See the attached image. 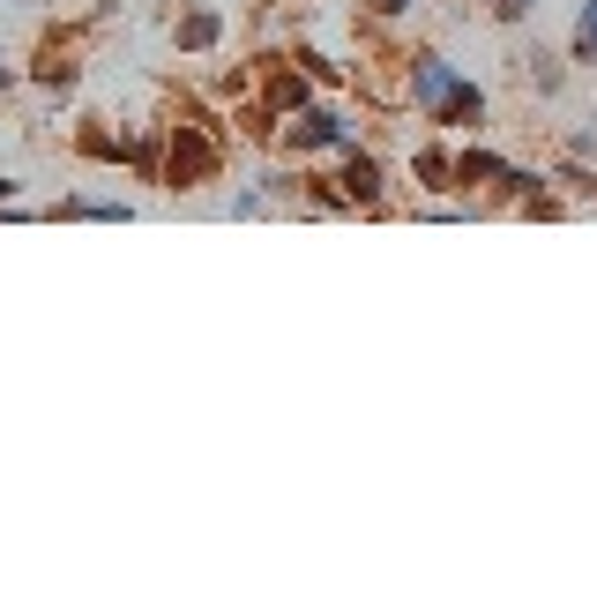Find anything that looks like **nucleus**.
<instances>
[{
	"label": "nucleus",
	"mask_w": 597,
	"mask_h": 597,
	"mask_svg": "<svg viewBox=\"0 0 597 597\" xmlns=\"http://www.w3.org/2000/svg\"><path fill=\"white\" fill-rule=\"evenodd\" d=\"M46 217H98V224H127L135 209H127V202H105V195H60V202L46 209Z\"/></svg>",
	"instance_id": "nucleus-8"
},
{
	"label": "nucleus",
	"mask_w": 597,
	"mask_h": 597,
	"mask_svg": "<svg viewBox=\"0 0 597 597\" xmlns=\"http://www.w3.org/2000/svg\"><path fill=\"white\" fill-rule=\"evenodd\" d=\"M217 173H224V127H209V120H173V127H165L157 187H173V195H195V187H209Z\"/></svg>",
	"instance_id": "nucleus-1"
},
{
	"label": "nucleus",
	"mask_w": 597,
	"mask_h": 597,
	"mask_svg": "<svg viewBox=\"0 0 597 597\" xmlns=\"http://www.w3.org/2000/svg\"><path fill=\"white\" fill-rule=\"evenodd\" d=\"M8 82H16V75H8V68H0V90H8Z\"/></svg>",
	"instance_id": "nucleus-19"
},
{
	"label": "nucleus",
	"mask_w": 597,
	"mask_h": 597,
	"mask_svg": "<svg viewBox=\"0 0 597 597\" xmlns=\"http://www.w3.org/2000/svg\"><path fill=\"white\" fill-rule=\"evenodd\" d=\"M336 195H344V209H389V173H381V157L373 149H336Z\"/></svg>",
	"instance_id": "nucleus-2"
},
{
	"label": "nucleus",
	"mask_w": 597,
	"mask_h": 597,
	"mask_svg": "<svg viewBox=\"0 0 597 597\" xmlns=\"http://www.w3.org/2000/svg\"><path fill=\"white\" fill-rule=\"evenodd\" d=\"M500 179H508V157L500 149H456V187L463 195H493Z\"/></svg>",
	"instance_id": "nucleus-5"
},
{
	"label": "nucleus",
	"mask_w": 597,
	"mask_h": 597,
	"mask_svg": "<svg viewBox=\"0 0 597 597\" xmlns=\"http://www.w3.org/2000/svg\"><path fill=\"white\" fill-rule=\"evenodd\" d=\"M411 8H419V0H366L373 23H397V16H411Z\"/></svg>",
	"instance_id": "nucleus-16"
},
{
	"label": "nucleus",
	"mask_w": 597,
	"mask_h": 597,
	"mask_svg": "<svg viewBox=\"0 0 597 597\" xmlns=\"http://www.w3.org/2000/svg\"><path fill=\"white\" fill-rule=\"evenodd\" d=\"M411 179H419V195H463L456 187V149H441V143L411 149Z\"/></svg>",
	"instance_id": "nucleus-6"
},
{
	"label": "nucleus",
	"mask_w": 597,
	"mask_h": 597,
	"mask_svg": "<svg viewBox=\"0 0 597 597\" xmlns=\"http://www.w3.org/2000/svg\"><path fill=\"white\" fill-rule=\"evenodd\" d=\"M522 75H530V82H538V90H560V60H552V52H522Z\"/></svg>",
	"instance_id": "nucleus-11"
},
{
	"label": "nucleus",
	"mask_w": 597,
	"mask_h": 597,
	"mask_svg": "<svg viewBox=\"0 0 597 597\" xmlns=\"http://www.w3.org/2000/svg\"><path fill=\"white\" fill-rule=\"evenodd\" d=\"M0 209H16V179H0Z\"/></svg>",
	"instance_id": "nucleus-18"
},
{
	"label": "nucleus",
	"mask_w": 597,
	"mask_h": 597,
	"mask_svg": "<svg viewBox=\"0 0 597 597\" xmlns=\"http://www.w3.org/2000/svg\"><path fill=\"white\" fill-rule=\"evenodd\" d=\"M292 60H298V68H306V75H314V82H336V60H329V52H314V46H298Z\"/></svg>",
	"instance_id": "nucleus-14"
},
{
	"label": "nucleus",
	"mask_w": 597,
	"mask_h": 597,
	"mask_svg": "<svg viewBox=\"0 0 597 597\" xmlns=\"http://www.w3.org/2000/svg\"><path fill=\"white\" fill-rule=\"evenodd\" d=\"M30 75H38L46 90H68V82H75V75H82V68H75V60H60V52H46V60H38V68H30Z\"/></svg>",
	"instance_id": "nucleus-12"
},
{
	"label": "nucleus",
	"mask_w": 597,
	"mask_h": 597,
	"mask_svg": "<svg viewBox=\"0 0 597 597\" xmlns=\"http://www.w3.org/2000/svg\"><path fill=\"white\" fill-rule=\"evenodd\" d=\"M478 120H486V90H478V82H463V90L433 112V127H478Z\"/></svg>",
	"instance_id": "nucleus-9"
},
{
	"label": "nucleus",
	"mask_w": 597,
	"mask_h": 597,
	"mask_svg": "<svg viewBox=\"0 0 597 597\" xmlns=\"http://www.w3.org/2000/svg\"><path fill=\"white\" fill-rule=\"evenodd\" d=\"M552 179H560V187H568L575 202H597V179L583 173V165H575V157H568V165H560V173H552Z\"/></svg>",
	"instance_id": "nucleus-13"
},
{
	"label": "nucleus",
	"mask_w": 597,
	"mask_h": 597,
	"mask_svg": "<svg viewBox=\"0 0 597 597\" xmlns=\"http://www.w3.org/2000/svg\"><path fill=\"white\" fill-rule=\"evenodd\" d=\"M568 60L590 68L597 60V0H583V16H575V38H568Z\"/></svg>",
	"instance_id": "nucleus-10"
},
{
	"label": "nucleus",
	"mask_w": 597,
	"mask_h": 597,
	"mask_svg": "<svg viewBox=\"0 0 597 597\" xmlns=\"http://www.w3.org/2000/svg\"><path fill=\"white\" fill-rule=\"evenodd\" d=\"M456 90H463V75L448 68L441 52H411V60H403V98L419 105L425 120H433V112H441V105L456 98Z\"/></svg>",
	"instance_id": "nucleus-4"
},
{
	"label": "nucleus",
	"mask_w": 597,
	"mask_h": 597,
	"mask_svg": "<svg viewBox=\"0 0 597 597\" xmlns=\"http://www.w3.org/2000/svg\"><path fill=\"white\" fill-rule=\"evenodd\" d=\"M359 143V127L336 112V105H306V112H292V127H284V149H298V157H314V149H351Z\"/></svg>",
	"instance_id": "nucleus-3"
},
{
	"label": "nucleus",
	"mask_w": 597,
	"mask_h": 597,
	"mask_svg": "<svg viewBox=\"0 0 597 597\" xmlns=\"http://www.w3.org/2000/svg\"><path fill=\"white\" fill-rule=\"evenodd\" d=\"M224 209H232V217H262V209H270V195H262V187H239Z\"/></svg>",
	"instance_id": "nucleus-15"
},
{
	"label": "nucleus",
	"mask_w": 597,
	"mask_h": 597,
	"mask_svg": "<svg viewBox=\"0 0 597 597\" xmlns=\"http://www.w3.org/2000/svg\"><path fill=\"white\" fill-rule=\"evenodd\" d=\"M486 8H493L500 23H522V16H530V8H538V0H486Z\"/></svg>",
	"instance_id": "nucleus-17"
},
{
	"label": "nucleus",
	"mask_w": 597,
	"mask_h": 597,
	"mask_svg": "<svg viewBox=\"0 0 597 597\" xmlns=\"http://www.w3.org/2000/svg\"><path fill=\"white\" fill-rule=\"evenodd\" d=\"M173 38H179V52H209L224 38V16H217V8H187Z\"/></svg>",
	"instance_id": "nucleus-7"
}]
</instances>
